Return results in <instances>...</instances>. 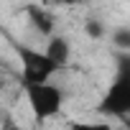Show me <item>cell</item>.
<instances>
[{"label":"cell","mask_w":130,"mask_h":130,"mask_svg":"<svg viewBox=\"0 0 130 130\" xmlns=\"http://www.w3.org/2000/svg\"><path fill=\"white\" fill-rule=\"evenodd\" d=\"M84 33H87L89 38H102V36H105V23H100V21L89 18V21L84 23Z\"/></svg>","instance_id":"obj_7"},{"label":"cell","mask_w":130,"mask_h":130,"mask_svg":"<svg viewBox=\"0 0 130 130\" xmlns=\"http://www.w3.org/2000/svg\"><path fill=\"white\" fill-rule=\"evenodd\" d=\"M125 125H127V130H130V120H125Z\"/></svg>","instance_id":"obj_10"},{"label":"cell","mask_w":130,"mask_h":130,"mask_svg":"<svg viewBox=\"0 0 130 130\" xmlns=\"http://www.w3.org/2000/svg\"><path fill=\"white\" fill-rule=\"evenodd\" d=\"M112 43L115 48H120L122 54H130V28L127 26H120L112 31Z\"/></svg>","instance_id":"obj_6"},{"label":"cell","mask_w":130,"mask_h":130,"mask_svg":"<svg viewBox=\"0 0 130 130\" xmlns=\"http://www.w3.org/2000/svg\"><path fill=\"white\" fill-rule=\"evenodd\" d=\"M43 51L48 54V59H51V61L56 64L59 69H61L64 64L69 61V56H72V43H69L67 38H64V36H51Z\"/></svg>","instance_id":"obj_4"},{"label":"cell","mask_w":130,"mask_h":130,"mask_svg":"<svg viewBox=\"0 0 130 130\" xmlns=\"http://www.w3.org/2000/svg\"><path fill=\"white\" fill-rule=\"evenodd\" d=\"M23 89H26V100H28V107H31L36 120H48V117L61 112L64 92L56 84H51V82H46V84H23Z\"/></svg>","instance_id":"obj_2"},{"label":"cell","mask_w":130,"mask_h":130,"mask_svg":"<svg viewBox=\"0 0 130 130\" xmlns=\"http://www.w3.org/2000/svg\"><path fill=\"white\" fill-rule=\"evenodd\" d=\"M72 130H112L107 122H72Z\"/></svg>","instance_id":"obj_8"},{"label":"cell","mask_w":130,"mask_h":130,"mask_svg":"<svg viewBox=\"0 0 130 130\" xmlns=\"http://www.w3.org/2000/svg\"><path fill=\"white\" fill-rule=\"evenodd\" d=\"M28 18H31L33 28H36V31H41L43 36H48V33L54 31V15H51V13H46V10H41V8L31 5V8H28Z\"/></svg>","instance_id":"obj_5"},{"label":"cell","mask_w":130,"mask_h":130,"mask_svg":"<svg viewBox=\"0 0 130 130\" xmlns=\"http://www.w3.org/2000/svg\"><path fill=\"white\" fill-rule=\"evenodd\" d=\"M100 112L110 117L130 120V54L117 56V72L107 94L100 102Z\"/></svg>","instance_id":"obj_1"},{"label":"cell","mask_w":130,"mask_h":130,"mask_svg":"<svg viewBox=\"0 0 130 130\" xmlns=\"http://www.w3.org/2000/svg\"><path fill=\"white\" fill-rule=\"evenodd\" d=\"M82 3H89V0H82Z\"/></svg>","instance_id":"obj_11"},{"label":"cell","mask_w":130,"mask_h":130,"mask_svg":"<svg viewBox=\"0 0 130 130\" xmlns=\"http://www.w3.org/2000/svg\"><path fill=\"white\" fill-rule=\"evenodd\" d=\"M18 56H21V64H23V84H46L59 72V67L48 59L46 51L41 54L36 48L21 46L18 48Z\"/></svg>","instance_id":"obj_3"},{"label":"cell","mask_w":130,"mask_h":130,"mask_svg":"<svg viewBox=\"0 0 130 130\" xmlns=\"http://www.w3.org/2000/svg\"><path fill=\"white\" fill-rule=\"evenodd\" d=\"M59 3H69L72 5V3H82V0H59Z\"/></svg>","instance_id":"obj_9"}]
</instances>
